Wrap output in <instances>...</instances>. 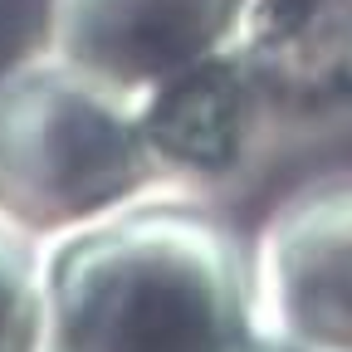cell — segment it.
I'll return each instance as SVG.
<instances>
[{
    "mask_svg": "<svg viewBox=\"0 0 352 352\" xmlns=\"http://www.w3.org/2000/svg\"><path fill=\"white\" fill-rule=\"evenodd\" d=\"M0 352H44V245L0 215Z\"/></svg>",
    "mask_w": 352,
    "mask_h": 352,
    "instance_id": "7",
    "label": "cell"
},
{
    "mask_svg": "<svg viewBox=\"0 0 352 352\" xmlns=\"http://www.w3.org/2000/svg\"><path fill=\"white\" fill-rule=\"evenodd\" d=\"M245 0H44V44L69 64L142 94L230 39Z\"/></svg>",
    "mask_w": 352,
    "mask_h": 352,
    "instance_id": "6",
    "label": "cell"
},
{
    "mask_svg": "<svg viewBox=\"0 0 352 352\" xmlns=\"http://www.w3.org/2000/svg\"><path fill=\"white\" fill-rule=\"evenodd\" d=\"M226 50L254 88L270 142L318 138L352 118L347 0H245Z\"/></svg>",
    "mask_w": 352,
    "mask_h": 352,
    "instance_id": "4",
    "label": "cell"
},
{
    "mask_svg": "<svg viewBox=\"0 0 352 352\" xmlns=\"http://www.w3.org/2000/svg\"><path fill=\"white\" fill-rule=\"evenodd\" d=\"M245 352H323V347H308V342H298V338H289V333H274V328L259 323V328L250 333Z\"/></svg>",
    "mask_w": 352,
    "mask_h": 352,
    "instance_id": "8",
    "label": "cell"
},
{
    "mask_svg": "<svg viewBox=\"0 0 352 352\" xmlns=\"http://www.w3.org/2000/svg\"><path fill=\"white\" fill-rule=\"evenodd\" d=\"M166 186L132 94L50 44L0 69V215L39 245Z\"/></svg>",
    "mask_w": 352,
    "mask_h": 352,
    "instance_id": "2",
    "label": "cell"
},
{
    "mask_svg": "<svg viewBox=\"0 0 352 352\" xmlns=\"http://www.w3.org/2000/svg\"><path fill=\"white\" fill-rule=\"evenodd\" d=\"M347 6H352V0H347Z\"/></svg>",
    "mask_w": 352,
    "mask_h": 352,
    "instance_id": "9",
    "label": "cell"
},
{
    "mask_svg": "<svg viewBox=\"0 0 352 352\" xmlns=\"http://www.w3.org/2000/svg\"><path fill=\"white\" fill-rule=\"evenodd\" d=\"M250 284L264 328L352 352V171H323L264 215Z\"/></svg>",
    "mask_w": 352,
    "mask_h": 352,
    "instance_id": "3",
    "label": "cell"
},
{
    "mask_svg": "<svg viewBox=\"0 0 352 352\" xmlns=\"http://www.w3.org/2000/svg\"><path fill=\"white\" fill-rule=\"evenodd\" d=\"M250 245L186 186L44 240V352H245Z\"/></svg>",
    "mask_w": 352,
    "mask_h": 352,
    "instance_id": "1",
    "label": "cell"
},
{
    "mask_svg": "<svg viewBox=\"0 0 352 352\" xmlns=\"http://www.w3.org/2000/svg\"><path fill=\"white\" fill-rule=\"evenodd\" d=\"M132 108L166 186H215L270 147L254 88L226 44L132 94Z\"/></svg>",
    "mask_w": 352,
    "mask_h": 352,
    "instance_id": "5",
    "label": "cell"
}]
</instances>
